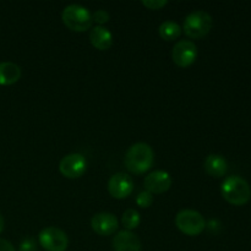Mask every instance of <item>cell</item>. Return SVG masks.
<instances>
[{"label": "cell", "instance_id": "cell-19", "mask_svg": "<svg viewBox=\"0 0 251 251\" xmlns=\"http://www.w3.org/2000/svg\"><path fill=\"white\" fill-rule=\"evenodd\" d=\"M110 19V15L109 12L105 11V10L100 9V10H96L95 12L92 14V21L97 22L98 26H102L103 24H107Z\"/></svg>", "mask_w": 251, "mask_h": 251}, {"label": "cell", "instance_id": "cell-8", "mask_svg": "<svg viewBox=\"0 0 251 251\" xmlns=\"http://www.w3.org/2000/svg\"><path fill=\"white\" fill-rule=\"evenodd\" d=\"M198 58V47L193 41L181 39L174 44L172 49V59L180 68H186L195 63Z\"/></svg>", "mask_w": 251, "mask_h": 251}, {"label": "cell", "instance_id": "cell-13", "mask_svg": "<svg viewBox=\"0 0 251 251\" xmlns=\"http://www.w3.org/2000/svg\"><path fill=\"white\" fill-rule=\"evenodd\" d=\"M90 41L98 50H107L113 44V34L107 27L95 26L90 32Z\"/></svg>", "mask_w": 251, "mask_h": 251}, {"label": "cell", "instance_id": "cell-22", "mask_svg": "<svg viewBox=\"0 0 251 251\" xmlns=\"http://www.w3.org/2000/svg\"><path fill=\"white\" fill-rule=\"evenodd\" d=\"M0 251H16L15 250L14 245L6 239H1L0 238Z\"/></svg>", "mask_w": 251, "mask_h": 251}, {"label": "cell", "instance_id": "cell-17", "mask_svg": "<svg viewBox=\"0 0 251 251\" xmlns=\"http://www.w3.org/2000/svg\"><path fill=\"white\" fill-rule=\"evenodd\" d=\"M140 222H141L140 213L136 210H134V208H129V210H126L123 213L122 225L124 226L126 230H132L137 228L140 226Z\"/></svg>", "mask_w": 251, "mask_h": 251}, {"label": "cell", "instance_id": "cell-9", "mask_svg": "<svg viewBox=\"0 0 251 251\" xmlns=\"http://www.w3.org/2000/svg\"><path fill=\"white\" fill-rule=\"evenodd\" d=\"M134 190V180L126 173H117L108 181V191L114 199L122 200L127 198Z\"/></svg>", "mask_w": 251, "mask_h": 251}, {"label": "cell", "instance_id": "cell-15", "mask_svg": "<svg viewBox=\"0 0 251 251\" xmlns=\"http://www.w3.org/2000/svg\"><path fill=\"white\" fill-rule=\"evenodd\" d=\"M22 71L17 64L11 61H1L0 63V85H14L21 78Z\"/></svg>", "mask_w": 251, "mask_h": 251}, {"label": "cell", "instance_id": "cell-21", "mask_svg": "<svg viewBox=\"0 0 251 251\" xmlns=\"http://www.w3.org/2000/svg\"><path fill=\"white\" fill-rule=\"evenodd\" d=\"M20 251H36V244L32 239H25L21 243Z\"/></svg>", "mask_w": 251, "mask_h": 251}, {"label": "cell", "instance_id": "cell-7", "mask_svg": "<svg viewBox=\"0 0 251 251\" xmlns=\"http://www.w3.org/2000/svg\"><path fill=\"white\" fill-rule=\"evenodd\" d=\"M87 161L81 153H69L59 163V171L65 178L77 179L86 173Z\"/></svg>", "mask_w": 251, "mask_h": 251}, {"label": "cell", "instance_id": "cell-11", "mask_svg": "<svg viewBox=\"0 0 251 251\" xmlns=\"http://www.w3.org/2000/svg\"><path fill=\"white\" fill-rule=\"evenodd\" d=\"M144 186L151 194H163L172 186V178L167 172L154 171L145 178Z\"/></svg>", "mask_w": 251, "mask_h": 251}, {"label": "cell", "instance_id": "cell-4", "mask_svg": "<svg viewBox=\"0 0 251 251\" xmlns=\"http://www.w3.org/2000/svg\"><path fill=\"white\" fill-rule=\"evenodd\" d=\"M64 25L74 32H85L92 26V14L87 7L80 4H70L65 6L61 14Z\"/></svg>", "mask_w": 251, "mask_h": 251}, {"label": "cell", "instance_id": "cell-10", "mask_svg": "<svg viewBox=\"0 0 251 251\" xmlns=\"http://www.w3.org/2000/svg\"><path fill=\"white\" fill-rule=\"evenodd\" d=\"M91 227L93 232L97 233L98 235H107L114 234L119 227L118 218L110 212H100L96 213L91 220Z\"/></svg>", "mask_w": 251, "mask_h": 251}, {"label": "cell", "instance_id": "cell-12", "mask_svg": "<svg viewBox=\"0 0 251 251\" xmlns=\"http://www.w3.org/2000/svg\"><path fill=\"white\" fill-rule=\"evenodd\" d=\"M114 251H141V240L131 230H120L113 238Z\"/></svg>", "mask_w": 251, "mask_h": 251}, {"label": "cell", "instance_id": "cell-23", "mask_svg": "<svg viewBox=\"0 0 251 251\" xmlns=\"http://www.w3.org/2000/svg\"><path fill=\"white\" fill-rule=\"evenodd\" d=\"M2 229H4V218H2L1 213H0V233L2 232Z\"/></svg>", "mask_w": 251, "mask_h": 251}, {"label": "cell", "instance_id": "cell-18", "mask_svg": "<svg viewBox=\"0 0 251 251\" xmlns=\"http://www.w3.org/2000/svg\"><path fill=\"white\" fill-rule=\"evenodd\" d=\"M153 194L149 193V191H141V193L137 195L136 198V203L137 206H140V207L142 208H147L150 207V206L153 203Z\"/></svg>", "mask_w": 251, "mask_h": 251}, {"label": "cell", "instance_id": "cell-1", "mask_svg": "<svg viewBox=\"0 0 251 251\" xmlns=\"http://www.w3.org/2000/svg\"><path fill=\"white\" fill-rule=\"evenodd\" d=\"M125 166L130 173L144 174L151 169L154 162L152 147L146 142H136L131 145L125 154Z\"/></svg>", "mask_w": 251, "mask_h": 251}, {"label": "cell", "instance_id": "cell-14", "mask_svg": "<svg viewBox=\"0 0 251 251\" xmlns=\"http://www.w3.org/2000/svg\"><path fill=\"white\" fill-rule=\"evenodd\" d=\"M203 168H205L206 173L215 178H221V176H226L228 171V163L226 158L221 154H208L203 163Z\"/></svg>", "mask_w": 251, "mask_h": 251}, {"label": "cell", "instance_id": "cell-16", "mask_svg": "<svg viewBox=\"0 0 251 251\" xmlns=\"http://www.w3.org/2000/svg\"><path fill=\"white\" fill-rule=\"evenodd\" d=\"M159 36L162 37V39L164 41H174V39L179 38V36L181 34V27L179 26L176 22L171 21H164L162 22L161 26H159Z\"/></svg>", "mask_w": 251, "mask_h": 251}, {"label": "cell", "instance_id": "cell-20", "mask_svg": "<svg viewBox=\"0 0 251 251\" xmlns=\"http://www.w3.org/2000/svg\"><path fill=\"white\" fill-rule=\"evenodd\" d=\"M141 4L150 10H159L168 4L167 0H142Z\"/></svg>", "mask_w": 251, "mask_h": 251}, {"label": "cell", "instance_id": "cell-2", "mask_svg": "<svg viewBox=\"0 0 251 251\" xmlns=\"http://www.w3.org/2000/svg\"><path fill=\"white\" fill-rule=\"evenodd\" d=\"M221 193L227 202L235 206H243L249 202L251 189L249 183L242 176H228L221 186Z\"/></svg>", "mask_w": 251, "mask_h": 251}, {"label": "cell", "instance_id": "cell-5", "mask_svg": "<svg viewBox=\"0 0 251 251\" xmlns=\"http://www.w3.org/2000/svg\"><path fill=\"white\" fill-rule=\"evenodd\" d=\"M176 226L185 235L196 237L201 234L206 228V221L198 211L181 210L176 216Z\"/></svg>", "mask_w": 251, "mask_h": 251}, {"label": "cell", "instance_id": "cell-6", "mask_svg": "<svg viewBox=\"0 0 251 251\" xmlns=\"http://www.w3.org/2000/svg\"><path fill=\"white\" fill-rule=\"evenodd\" d=\"M38 242L47 251H66L69 238L60 228L47 227L39 232Z\"/></svg>", "mask_w": 251, "mask_h": 251}, {"label": "cell", "instance_id": "cell-3", "mask_svg": "<svg viewBox=\"0 0 251 251\" xmlns=\"http://www.w3.org/2000/svg\"><path fill=\"white\" fill-rule=\"evenodd\" d=\"M212 26V16L203 10H196L185 17L181 31H184L189 38L200 39L210 33Z\"/></svg>", "mask_w": 251, "mask_h": 251}]
</instances>
